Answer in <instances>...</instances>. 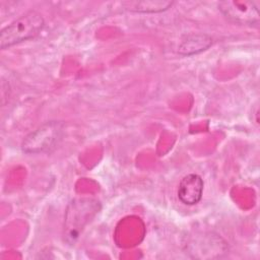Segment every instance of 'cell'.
I'll return each mask as SVG.
<instances>
[{"mask_svg":"<svg viewBox=\"0 0 260 260\" xmlns=\"http://www.w3.org/2000/svg\"><path fill=\"white\" fill-rule=\"evenodd\" d=\"M44 25L45 20L41 13L30 10L22 14L1 29L0 48L4 50L36 38L42 31Z\"/></svg>","mask_w":260,"mask_h":260,"instance_id":"6da1fadb","label":"cell"},{"mask_svg":"<svg viewBox=\"0 0 260 260\" xmlns=\"http://www.w3.org/2000/svg\"><path fill=\"white\" fill-rule=\"evenodd\" d=\"M64 123L61 121H48L28 133L21 142L24 153L36 154L53 149L64 134Z\"/></svg>","mask_w":260,"mask_h":260,"instance_id":"7a4b0ae2","label":"cell"},{"mask_svg":"<svg viewBox=\"0 0 260 260\" xmlns=\"http://www.w3.org/2000/svg\"><path fill=\"white\" fill-rule=\"evenodd\" d=\"M218 9L225 18L239 24H257L260 19L258 1H220L218 3Z\"/></svg>","mask_w":260,"mask_h":260,"instance_id":"3957f363","label":"cell"},{"mask_svg":"<svg viewBox=\"0 0 260 260\" xmlns=\"http://www.w3.org/2000/svg\"><path fill=\"white\" fill-rule=\"evenodd\" d=\"M203 187L204 182L199 175L188 174L179 183L178 197L185 205H195L202 198Z\"/></svg>","mask_w":260,"mask_h":260,"instance_id":"277c9868","label":"cell"},{"mask_svg":"<svg viewBox=\"0 0 260 260\" xmlns=\"http://www.w3.org/2000/svg\"><path fill=\"white\" fill-rule=\"evenodd\" d=\"M212 45V39L204 34L187 36L179 45L178 53L183 56H191L207 50Z\"/></svg>","mask_w":260,"mask_h":260,"instance_id":"5b68a950","label":"cell"},{"mask_svg":"<svg viewBox=\"0 0 260 260\" xmlns=\"http://www.w3.org/2000/svg\"><path fill=\"white\" fill-rule=\"evenodd\" d=\"M174 4L173 1H132L126 2V9L139 13H158L168 10Z\"/></svg>","mask_w":260,"mask_h":260,"instance_id":"8992f818","label":"cell"}]
</instances>
